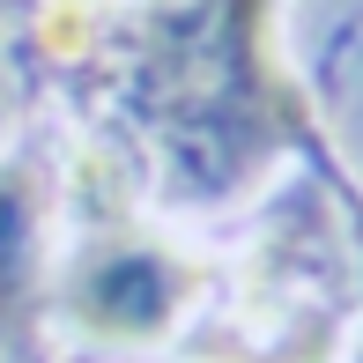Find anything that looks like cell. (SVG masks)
<instances>
[{"label":"cell","instance_id":"obj_3","mask_svg":"<svg viewBox=\"0 0 363 363\" xmlns=\"http://www.w3.org/2000/svg\"><path fill=\"white\" fill-rule=\"evenodd\" d=\"M38 282V186L23 171H0V326L30 311Z\"/></svg>","mask_w":363,"mask_h":363},{"label":"cell","instance_id":"obj_1","mask_svg":"<svg viewBox=\"0 0 363 363\" xmlns=\"http://www.w3.org/2000/svg\"><path fill=\"white\" fill-rule=\"evenodd\" d=\"M134 111L193 193H230L296 134V89L267 60V0H178L134 30Z\"/></svg>","mask_w":363,"mask_h":363},{"label":"cell","instance_id":"obj_2","mask_svg":"<svg viewBox=\"0 0 363 363\" xmlns=\"http://www.w3.org/2000/svg\"><path fill=\"white\" fill-rule=\"evenodd\" d=\"M201 274L148 238H96L67 282V319L96 341H156L186 311Z\"/></svg>","mask_w":363,"mask_h":363},{"label":"cell","instance_id":"obj_4","mask_svg":"<svg viewBox=\"0 0 363 363\" xmlns=\"http://www.w3.org/2000/svg\"><path fill=\"white\" fill-rule=\"evenodd\" d=\"M45 45H60V52H67V45H82V15H74V8L45 15Z\"/></svg>","mask_w":363,"mask_h":363}]
</instances>
